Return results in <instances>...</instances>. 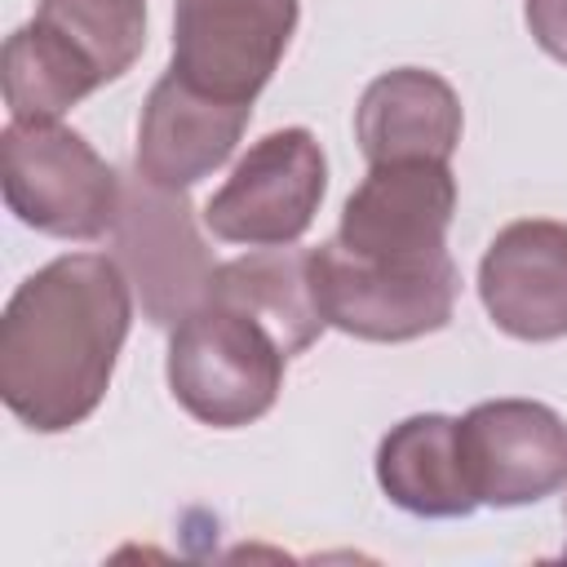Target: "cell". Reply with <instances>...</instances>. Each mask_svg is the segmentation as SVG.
I'll return each mask as SVG.
<instances>
[{
	"label": "cell",
	"mask_w": 567,
	"mask_h": 567,
	"mask_svg": "<svg viewBox=\"0 0 567 567\" xmlns=\"http://www.w3.org/2000/svg\"><path fill=\"white\" fill-rule=\"evenodd\" d=\"M133 323V284L106 252H66L18 284L0 315V399L35 434L97 412Z\"/></svg>",
	"instance_id": "6da1fadb"
},
{
	"label": "cell",
	"mask_w": 567,
	"mask_h": 567,
	"mask_svg": "<svg viewBox=\"0 0 567 567\" xmlns=\"http://www.w3.org/2000/svg\"><path fill=\"white\" fill-rule=\"evenodd\" d=\"M146 49V0H40L4 40L0 84L9 120H58L120 80Z\"/></svg>",
	"instance_id": "7a4b0ae2"
},
{
	"label": "cell",
	"mask_w": 567,
	"mask_h": 567,
	"mask_svg": "<svg viewBox=\"0 0 567 567\" xmlns=\"http://www.w3.org/2000/svg\"><path fill=\"white\" fill-rule=\"evenodd\" d=\"M284 363L288 354L261 319L230 301L204 297L186 319L173 323L168 390L199 425L239 430L275 408Z\"/></svg>",
	"instance_id": "3957f363"
},
{
	"label": "cell",
	"mask_w": 567,
	"mask_h": 567,
	"mask_svg": "<svg viewBox=\"0 0 567 567\" xmlns=\"http://www.w3.org/2000/svg\"><path fill=\"white\" fill-rule=\"evenodd\" d=\"M9 213L53 239H102L124 208L120 173L58 120H9L0 133Z\"/></svg>",
	"instance_id": "277c9868"
},
{
	"label": "cell",
	"mask_w": 567,
	"mask_h": 567,
	"mask_svg": "<svg viewBox=\"0 0 567 567\" xmlns=\"http://www.w3.org/2000/svg\"><path fill=\"white\" fill-rule=\"evenodd\" d=\"M328 190V159L310 128H275L252 142L230 177L204 204V226L221 244L284 248L297 244Z\"/></svg>",
	"instance_id": "5b68a950"
},
{
	"label": "cell",
	"mask_w": 567,
	"mask_h": 567,
	"mask_svg": "<svg viewBox=\"0 0 567 567\" xmlns=\"http://www.w3.org/2000/svg\"><path fill=\"white\" fill-rule=\"evenodd\" d=\"M310 284L323 319L359 341H416L452 323L461 275L456 261L377 266L337 239L310 248Z\"/></svg>",
	"instance_id": "8992f818"
},
{
	"label": "cell",
	"mask_w": 567,
	"mask_h": 567,
	"mask_svg": "<svg viewBox=\"0 0 567 567\" xmlns=\"http://www.w3.org/2000/svg\"><path fill=\"white\" fill-rule=\"evenodd\" d=\"M301 0H173V75L208 97L244 102L270 84Z\"/></svg>",
	"instance_id": "52a82bcc"
},
{
	"label": "cell",
	"mask_w": 567,
	"mask_h": 567,
	"mask_svg": "<svg viewBox=\"0 0 567 567\" xmlns=\"http://www.w3.org/2000/svg\"><path fill=\"white\" fill-rule=\"evenodd\" d=\"M456 213V177L447 159H385L350 190L337 244L377 266L447 261V226Z\"/></svg>",
	"instance_id": "ba28073f"
},
{
	"label": "cell",
	"mask_w": 567,
	"mask_h": 567,
	"mask_svg": "<svg viewBox=\"0 0 567 567\" xmlns=\"http://www.w3.org/2000/svg\"><path fill=\"white\" fill-rule=\"evenodd\" d=\"M111 239L115 261L124 266L155 328L186 319L204 301L217 266L195 235V217L182 190H159L146 177L124 186V208Z\"/></svg>",
	"instance_id": "9c48e42d"
},
{
	"label": "cell",
	"mask_w": 567,
	"mask_h": 567,
	"mask_svg": "<svg viewBox=\"0 0 567 567\" xmlns=\"http://www.w3.org/2000/svg\"><path fill=\"white\" fill-rule=\"evenodd\" d=\"M461 461L478 505L518 509L567 483V425L536 399H487L461 421Z\"/></svg>",
	"instance_id": "30bf717a"
},
{
	"label": "cell",
	"mask_w": 567,
	"mask_h": 567,
	"mask_svg": "<svg viewBox=\"0 0 567 567\" xmlns=\"http://www.w3.org/2000/svg\"><path fill=\"white\" fill-rule=\"evenodd\" d=\"M478 297L514 341L567 337V221L523 217L501 226L478 261Z\"/></svg>",
	"instance_id": "8fae6325"
},
{
	"label": "cell",
	"mask_w": 567,
	"mask_h": 567,
	"mask_svg": "<svg viewBox=\"0 0 567 567\" xmlns=\"http://www.w3.org/2000/svg\"><path fill=\"white\" fill-rule=\"evenodd\" d=\"M248 115L252 106L208 97L164 71L137 120V177L159 190H190L235 155Z\"/></svg>",
	"instance_id": "7c38bea8"
},
{
	"label": "cell",
	"mask_w": 567,
	"mask_h": 567,
	"mask_svg": "<svg viewBox=\"0 0 567 567\" xmlns=\"http://www.w3.org/2000/svg\"><path fill=\"white\" fill-rule=\"evenodd\" d=\"M461 97L425 66L377 75L354 106V142L368 164L385 159H452L461 146Z\"/></svg>",
	"instance_id": "4fadbf2b"
},
{
	"label": "cell",
	"mask_w": 567,
	"mask_h": 567,
	"mask_svg": "<svg viewBox=\"0 0 567 567\" xmlns=\"http://www.w3.org/2000/svg\"><path fill=\"white\" fill-rule=\"evenodd\" d=\"M377 483L399 509L416 518H465L478 509L461 461L456 416L443 412H416L390 425L377 447Z\"/></svg>",
	"instance_id": "5bb4252c"
},
{
	"label": "cell",
	"mask_w": 567,
	"mask_h": 567,
	"mask_svg": "<svg viewBox=\"0 0 567 567\" xmlns=\"http://www.w3.org/2000/svg\"><path fill=\"white\" fill-rule=\"evenodd\" d=\"M204 297L230 301L252 319H261L288 359L310 350L328 328L310 284V248L284 244V248H257L248 257H235L213 270V284Z\"/></svg>",
	"instance_id": "9a60e30c"
},
{
	"label": "cell",
	"mask_w": 567,
	"mask_h": 567,
	"mask_svg": "<svg viewBox=\"0 0 567 567\" xmlns=\"http://www.w3.org/2000/svg\"><path fill=\"white\" fill-rule=\"evenodd\" d=\"M523 18L532 40L567 66V0H523Z\"/></svg>",
	"instance_id": "2e32d148"
}]
</instances>
